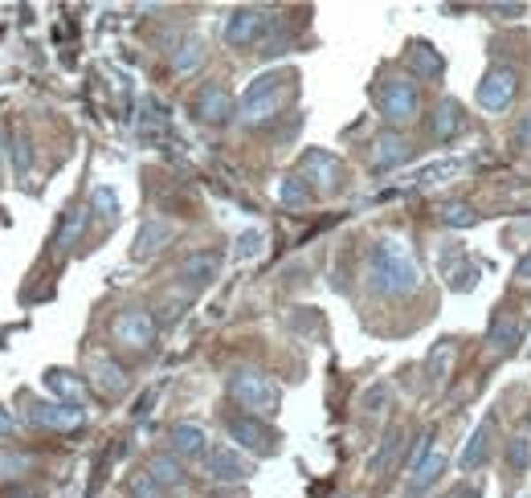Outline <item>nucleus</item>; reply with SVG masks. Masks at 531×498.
<instances>
[{"instance_id":"obj_1","label":"nucleus","mask_w":531,"mask_h":498,"mask_svg":"<svg viewBox=\"0 0 531 498\" xmlns=\"http://www.w3.org/2000/svg\"><path fill=\"white\" fill-rule=\"evenodd\" d=\"M368 282L376 295H389V298L413 295L417 282H421L413 249H409L401 237H381V241L368 249Z\"/></svg>"},{"instance_id":"obj_2","label":"nucleus","mask_w":531,"mask_h":498,"mask_svg":"<svg viewBox=\"0 0 531 498\" xmlns=\"http://www.w3.org/2000/svg\"><path fill=\"white\" fill-rule=\"evenodd\" d=\"M295 82L298 78L290 70H270V74L254 78L250 90L242 95V123L245 127H262L270 119L287 106V98L295 95Z\"/></svg>"},{"instance_id":"obj_3","label":"nucleus","mask_w":531,"mask_h":498,"mask_svg":"<svg viewBox=\"0 0 531 498\" xmlns=\"http://www.w3.org/2000/svg\"><path fill=\"white\" fill-rule=\"evenodd\" d=\"M229 393H234V401L242 404L250 417H274L278 404H282V393H278V384L266 376V372L258 368H237L234 376H229Z\"/></svg>"},{"instance_id":"obj_4","label":"nucleus","mask_w":531,"mask_h":498,"mask_svg":"<svg viewBox=\"0 0 531 498\" xmlns=\"http://www.w3.org/2000/svg\"><path fill=\"white\" fill-rule=\"evenodd\" d=\"M376 106H381V115L389 119L393 127L409 123V119L417 115V106H421L413 78H404V74H389V78H381V86H376Z\"/></svg>"},{"instance_id":"obj_5","label":"nucleus","mask_w":531,"mask_h":498,"mask_svg":"<svg viewBox=\"0 0 531 498\" xmlns=\"http://www.w3.org/2000/svg\"><path fill=\"white\" fill-rule=\"evenodd\" d=\"M515 95H519V74H515L511 65H490L487 74H482V82H478V90H474L478 106L490 111V115L507 111Z\"/></svg>"},{"instance_id":"obj_6","label":"nucleus","mask_w":531,"mask_h":498,"mask_svg":"<svg viewBox=\"0 0 531 498\" xmlns=\"http://www.w3.org/2000/svg\"><path fill=\"white\" fill-rule=\"evenodd\" d=\"M298 176L311 184L315 192H323V196H331V192H340L343 188V168H340V159L331 156V151L315 148L307 151V156L298 159Z\"/></svg>"},{"instance_id":"obj_7","label":"nucleus","mask_w":531,"mask_h":498,"mask_svg":"<svg viewBox=\"0 0 531 498\" xmlns=\"http://www.w3.org/2000/svg\"><path fill=\"white\" fill-rule=\"evenodd\" d=\"M229 437H234L242 449L258 454V457H270L278 449V433L262 421V417H250V413H234V417H229Z\"/></svg>"},{"instance_id":"obj_8","label":"nucleus","mask_w":531,"mask_h":498,"mask_svg":"<svg viewBox=\"0 0 531 498\" xmlns=\"http://www.w3.org/2000/svg\"><path fill=\"white\" fill-rule=\"evenodd\" d=\"M156 331H159V323L139 307L123 310V315L111 323V335H115L119 343H127V348H148V343L156 340Z\"/></svg>"},{"instance_id":"obj_9","label":"nucleus","mask_w":531,"mask_h":498,"mask_svg":"<svg viewBox=\"0 0 531 498\" xmlns=\"http://www.w3.org/2000/svg\"><path fill=\"white\" fill-rule=\"evenodd\" d=\"M204 462H209L212 482H245V478L254 474V462L242 457V449H234V446H212L209 454H204Z\"/></svg>"},{"instance_id":"obj_10","label":"nucleus","mask_w":531,"mask_h":498,"mask_svg":"<svg viewBox=\"0 0 531 498\" xmlns=\"http://www.w3.org/2000/svg\"><path fill=\"white\" fill-rule=\"evenodd\" d=\"M25 417L42 429H78L86 425V409L82 404H45V401H29L25 404Z\"/></svg>"},{"instance_id":"obj_11","label":"nucleus","mask_w":531,"mask_h":498,"mask_svg":"<svg viewBox=\"0 0 531 498\" xmlns=\"http://www.w3.org/2000/svg\"><path fill=\"white\" fill-rule=\"evenodd\" d=\"M270 29V12L266 9H234L225 21V42L229 45H254Z\"/></svg>"},{"instance_id":"obj_12","label":"nucleus","mask_w":531,"mask_h":498,"mask_svg":"<svg viewBox=\"0 0 531 498\" xmlns=\"http://www.w3.org/2000/svg\"><path fill=\"white\" fill-rule=\"evenodd\" d=\"M196 119L201 123H212V127H221V123H229V115H234V95L225 90L221 82H209L201 86V95H196Z\"/></svg>"},{"instance_id":"obj_13","label":"nucleus","mask_w":531,"mask_h":498,"mask_svg":"<svg viewBox=\"0 0 531 498\" xmlns=\"http://www.w3.org/2000/svg\"><path fill=\"white\" fill-rule=\"evenodd\" d=\"M217 274H221V254H192V257H184L181 270H176L184 295H196V290H204Z\"/></svg>"},{"instance_id":"obj_14","label":"nucleus","mask_w":531,"mask_h":498,"mask_svg":"<svg viewBox=\"0 0 531 498\" xmlns=\"http://www.w3.org/2000/svg\"><path fill=\"white\" fill-rule=\"evenodd\" d=\"M176 237V225L164 221V217H148V221L139 225V234H135V249H131V257L135 262H148V257H156L164 245Z\"/></svg>"},{"instance_id":"obj_15","label":"nucleus","mask_w":531,"mask_h":498,"mask_svg":"<svg viewBox=\"0 0 531 498\" xmlns=\"http://www.w3.org/2000/svg\"><path fill=\"white\" fill-rule=\"evenodd\" d=\"M442 274H446L450 290H458V295H466V290H474V287H478V274H482V265L470 262V257L454 245L450 254H442Z\"/></svg>"},{"instance_id":"obj_16","label":"nucleus","mask_w":531,"mask_h":498,"mask_svg":"<svg viewBox=\"0 0 531 498\" xmlns=\"http://www.w3.org/2000/svg\"><path fill=\"white\" fill-rule=\"evenodd\" d=\"M409 156H413V148H409V139H404L401 131H384V135L372 143V168H381V172L401 168Z\"/></svg>"},{"instance_id":"obj_17","label":"nucleus","mask_w":531,"mask_h":498,"mask_svg":"<svg viewBox=\"0 0 531 498\" xmlns=\"http://www.w3.org/2000/svg\"><path fill=\"white\" fill-rule=\"evenodd\" d=\"M409 70H413V78H421V82H434V78L446 74V57L434 50L429 42H413L409 45Z\"/></svg>"},{"instance_id":"obj_18","label":"nucleus","mask_w":531,"mask_h":498,"mask_svg":"<svg viewBox=\"0 0 531 498\" xmlns=\"http://www.w3.org/2000/svg\"><path fill=\"white\" fill-rule=\"evenodd\" d=\"M90 380H95V388L103 396H111V401L127 393V372L119 368L115 360H106V356H98V360L90 364Z\"/></svg>"},{"instance_id":"obj_19","label":"nucleus","mask_w":531,"mask_h":498,"mask_svg":"<svg viewBox=\"0 0 531 498\" xmlns=\"http://www.w3.org/2000/svg\"><path fill=\"white\" fill-rule=\"evenodd\" d=\"M519 335H523V327H519V318H515V315H495V318H490L487 343H490L495 356H511V351L519 348Z\"/></svg>"},{"instance_id":"obj_20","label":"nucleus","mask_w":531,"mask_h":498,"mask_svg":"<svg viewBox=\"0 0 531 498\" xmlns=\"http://www.w3.org/2000/svg\"><path fill=\"white\" fill-rule=\"evenodd\" d=\"M462 127H466V119H462V106H458L454 98L437 103V111L429 115V135H434L437 143H446V139H454Z\"/></svg>"},{"instance_id":"obj_21","label":"nucleus","mask_w":531,"mask_h":498,"mask_svg":"<svg viewBox=\"0 0 531 498\" xmlns=\"http://www.w3.org/2000/svg\"><path fill=\"white\" fill-rule=\"evenodd\" d=\"M490 437H495V417H482V425L470 433L466 449H462V470H466V474L470 470H478L490 457Z\"/></svg>"},{"instance_id":"obj_22","label":"nucleus","mask_w":531,"mask_h":498,"mask_svg":"<svg viewBox=\"0 0 531 498\" xmlns=\"http://www.w3.org/2000/svg\"><path fill=\"white\" fill-rule=\"evenodd\" d=\"M446 466H450V457H446V454H437V449H434V454L425 457L421 466H417L413 474H409V487H404V490H409V498H421L425 490H429V487L437 482V478L446 474Z\"/></svg>"},{"instance_id":"obj_23","label":"nucleus","mask_w":531,"mask_h":498,"mask_svg":"<svg viewBox=\"0 0 531 498\" xmlns=\"http://www.w3.org/2000/svg\"><path fill=\"white\" fill-rule=\"evenodd\" d=\"M209 437H204L201 425H192V421H181V425H172V449L181 457H201L209 454V446H204Z\"/></svg>"},{"instance_id":"obj_24","label":"nucleus","mask_w":531,"mask_h":498,"mask_svg":"<svg viewBox=\"0 0 531 498\" xmlns=\"http://www.w3.org/2000/svg\"><path fill=\"white\" fill-rule=\"evenodd\" d=\"M45 384H50V393H53V396H62L65 404H82V401H86V384L78 380L74 372L50 368V372H45Z\"/></svg>"},{"instance_id":"obj_25","label":"nucleus","mask_w":531,"mask_h":498,"mask_svg":"<svg viewBox=\"0 0 531 498\" xmlns=\"http://www.w3.org/2000/svg\"><path fill=\"white\" fill-rule=\"evenodd\" d=\"M401 446H404V429H389L384 433V441H381V449H376V457L368 462V474H389L393 470V462H396V454H401Z\"/></svg>"},{"instance_id":"obj_26","label":"nucleus","mask_w":531,"mask_h":498,"mask_svg":"<svg viewBox=\"0 0 531 498\" xmlns=\"http://www.w3.org/2000/svg\"><path fill=\"white\" fill-rule=\"evenodd\" d=\"M148 474L156 478L164 490H172V487L181 490V487H184V466H181V462H176L172 454H156V457H151V462H148Z\"/></svg>"},{"instance_id":"obj_27","label":"nucleus","mask_w":531,"mask_h":498,"mask_svg":"<svg viewBox=\"0 0 531 498\" xmlns=\"http://www.w3.org/2000/svg\"><path fill=\"white\" fill-rule=\"evenodd\" d=\"M454 368V343L450 340H437L434 351H429V360H425V372H429V384H442Z\"/></svg>"},{"instance_id":"obj_28","label":"nucleus","mask_w":531,"mask_h":498,"mask_svg":"<svg viewBox=\"0 0 531 498\" xmlns=\"http://www.w3.org/2000/svg\"><path fill=\"white\" fill-rule=\"evenodd\" d=\"M82 229H86V209H70L65 212V221H62V229H58V237H53L58 254H70V249L78 245V237H82Z\"/></svg>"},{"instance_id":"obj_29","label":"nucleus","mask_w":531,"mask_h":498,"mask_svg":"<svg viewBox=\"0 0 531 498\" xmlns=\"http://www.w3.org/2000/svg\"><path fill=\"white\" fill-rule=\"evenodd\" d=\"M278 201L287 204V209H307L311 204V184L303 176H287V180L278 184Z\"/></svg>"},{"instance_id":"obj_30","label":"nucleus","mask_w":531,"mask_h":498,"mask_svg":"<svg viewBox=\"0 0 531 498\" xmlns=\"http://www.w3.org/2000/svg\"><path fill=\"white\" fill-rule=\"evenodd\" d=\"M201 62H204V42H201V37H189L181 50L172 53V65H176V74H192V70H196Z\"/></svg>"},{"instance_id":"obj_31","label":"nucleus","mask_w":531,"mask_h":498,"mask_svg":"<svg viewBox=\"0 0 531 498\" xmlns=\"http://www.w3.org/2000/svg\"><path fill=\"white\" fill-rule=\"evenodd\" d=\"M90 209H95V217H98V221H106V225H111V221H115V217H119V196H115V192H111V188H106V184H103V188H95V192H90Z\"/></svg>"},{"instance_id":"obj_32","label":"nucleus","mask_w":531,"mask_h":498,"mask_svg":"<svg viewBox=\"0 0 531 498\" xmlns=\"http://www.w3.org/2000/svg\"><path fill=\"white\" fill-rule=\"evenodd\" d=\"M442 221H446L450 229H470V225L478 221V212H474V204L454 201V204H446V209H442Z\"/></svg>"},{"instance_id":"obj_33","label":"nucleus","mask_w":531,"mask_h":498,"mask_svg":"<svg viewBox=\"0 0 531 498\" xmlns=\"http://www.w3.org/2000/svg\"><path fill=\"white\" fill-rule=\"evenodd\" d=\"M262 249H266V234H262V229H245V234L237 237L234 254H237V262H250V257H258Z\"/></svg>"},{"instance_id":"obj_34","label":"nucleus","mask_w":531,"mask_h":498,"mask_svg":"<svg viewBox=\"0 0 531 498\" xmlns=\"http://www.w3.org/2000/svg\"><path fill=\"white\" fill-rule=\"evenodd\" d=\"M507 466L515 470V474H523V470L531 466V441L527 437H511L507 441Z\"/></svg>"},{"instance_id":"obj_35","label":"nucleus","mask_w":531,"mask_h":498,"mask_svg":"<svg viewBox=\"0 0 531 498\" xmlns=\"http://www.w3.org/2000/svg\"><path fill=\"white\" fill-rule=\"evenodd\" d=\"M127 490H131V498H168V490L159 487V482L148 474V470L131 478V487H127Z\"/></svg>"},{"instance_id":"obj_36","label":"nucleus","mask_w":531,"mask_h":498,"mask_svg":"<svg viewBox=\"0 0 531 498\" xmlns=\"http://www.w3.org/2000/svg\"><path fill=\"white\" fill-rule=\"evenodd\" d=\"M389 384H372L368 393H364V413H381L384 404H389Z\"/></svg>"},{"instance_id":"obj_37","label":"nucleus","mask_w":531,"mask_h":498,"mask_svg":"<svg viewBox=\"0 0 531 498\" xmlns=\"http://www.w3.org/2000/svg\"><path fill=\"white\" fill-rule=\"evenodd\" d=\"M458 172V164L454 159H446V164H434V168H425L421 176H417V184H437V180H450Z\"/></svg>"},{"instance_id":"obj_38","label":"nucleus","mask_w":531,"mask_h":498,"mask_svg":"<svg viewBox=\"0 0 531 498\" xmlns=\"http://www.w3.org/2000/svg\"><path fill=\"white\" fill-rule=\"evenodd\" d=\"M33 466V457L29 454H12V457H0V474L12 478V474H21V470Z\"/></svg>"},{"instance_id":"obj_39","label":"nucleus","mask_w":531,"mask_h":498,"mask_svg":"<svg viewBox=\"0 0 531 498\" xmlns=\"http://www.w3.org/2000/svg\"><path fill=\"white\" fill-rule=\"evenodd\" d=\"M12 164H17V172H29V164H33V148H29V139H17L12 143Z\"/></svg>"},{"instance_id":"obj_40","label":"nucleus","mask_w":531,"mask_h":498,"mask_svg":"<svg viewBox=\"0 0 531 498\" xmlns=\"http://www.w3.org/2000/svg\"><path fill=\"white\" fill-rule=\"evenodd\" d=\"M515 143H519V148H531V111L519 119V127H515Z\"/></svg>"},{"instance_id":"obj_41","label":"nucleus","mask_w":531,"mask_h":498,"mask_svg":"<svg viewBox=\"0 0 531 498\" xmlns=\"http://www.w3.org/2000/svg\"><path fill=\"white\" fill-rule=\"evenodd\" d=\"M515 282H519V287H531V254L519 257V265H515Z\"/></svg>"},{"instance_id":"obj_42","label":"nucleus","mask_w":531,"mask_h":498,"mask_svg":"<svg viewBox=\"0 0 531 498\" xmlns=\"http://www.w3.org/2000/svg\"><path fill=\"white\" fill-rule=\"evenodd\" d=\"M490 12H503V17H519L523 4H490Z\"/></svg>"},{"instance_id":"obj_43","label":"nucleus","mask_w":531,"mask_h":498,"mask_svg":"<svg viewBox=\"0 0 531 498\" xmlns=\"http://www.w3.org/2000/svg\"><path fill=\"white\" fill-rule=\"evenodd\" d=\"M151 404H156V393H148V396H143V401H139L135 417H148V413H151Z\"/></svg>"},{"instance_id":"obj_44","label":"nucleus","mask_w":531,"mask_h":498,"mask_svg":"<svg viewBox=\"0 0 531 498\" xmlns=\"http://www.w3.org/2000/svg\"><path fill=\"white\" fill-rule=\"evenodd\" d=\"M9 433H12V417L0 409V437H9Z\"/></svg>"},{"instance_id":"obj_45","label":"nucleus","mask_w":531,"mask_h":498,"mask_svg":"<svg viewBox=\"0 0 531 498\" xmlns=\"http://www.w3.org/2000/svg\"><path fill=\"white\" fill-rule=\"evenodd\" d=\"M348 498H360V494H348Z\"/></svg>"},{"instance_id":"obj_46","label":"nucleus","mask_w":531,"mask_h":498,"mask_svg":"<svg viewBox=\"0 0 531 498\" xmlns=\"http://www.w3.org/2000/svg\"><path fill=\"white\" fill-rule=\"evenodd\" d=\"M527 425H531V413H527Z\"/></svg>"},{"instance_id":"obj_47","label":"nucleus","mask_w":531,"mask_h":498,"mask_svg":"<svg viewBox=\"0 0 531 498\" xmlns=\"http://www.w3.org/2000/svg\"><path fill=\"white\" fill-rule=\"evenodd\" d=\"M527 498H531V494H527Z\"/></svg>"}]
</instances>
